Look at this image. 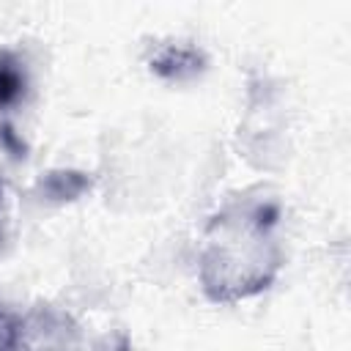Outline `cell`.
<instances>
[{
    "label": "cell",
    "instance_id": "5b68a950",
    "mask_svg": "<svg viewBox=\"0 0 351 351\" xmlns=\"http://www.w3.org/2000/svg\"><path fill=\"white\" fill-rule=\"evenodd\" d=\"M90 184L93 181L80 170H52L38 181V192L52 203H66V200H77L82 192H88Z\"/></svg>",
    "mask_w": 351,
    "mask_h": 351
},
{
    "label": "cell",
    "instance_id": "277c9868",
    "mask_svg": "<svg viewBox=\"0 0 351 351\" xmlns=\"http://www.w3.org/2000/svg\"><path fill=\"white\" fill-rule=\"evenodd\" d=\"M27 85L25 60L11 49H0V112L19 107L27 96Z\"/></svg>",
    "mask_w": 351,
    "mask_h": 351
},
{
    "label": "cell",
    "instance_id": "ba28073f",
    "mask_svg": "<svg viewBox=\"0 0 351 351\" xmlns=\"http://www.w3.org/2000/svg\"><path fill=\"white\" fill-rule=\"evenodd\" d=\"M0 206H3V184H0Z\"/></svg>",
    "mask_w": 351,
    "mask_h": 351
},
{
    "label": "cell",
    "instance_id": "52a82bcc",
    "mask_svg": "<svg viewBox=\"0 0 351 351\" xmlns=\"http://www.w3.org/2000/svg\"><path fill=\"white\" fill-rule=\"evenodd\" d=\"M0 145H3L14 159H22V156H25V143H22V137L14 132L11 123H0Z\"/></svg>",
    "mask_w": 351,
    "mask_h": 351
},
{
    "label": "cell",
    "instance_id": "7a4b0ae2",
    "mask_svg": "<svg viewBox=\"0 0 351 351\" xmlns=\"http://www.w3.org/2000/svg\"><path fill=\"white\" fill-rule=\"evenodd\" d=\"M80 329L74 318L49 304H38L19 315L16 351H77Z\"/></svg>",
    "mask_w": 351,
    "mask_h": 351
},
{
    "label": "cell",
    "instance_id": "3957f363",
    "mask_svg": "<svg viewBox=\"0 0 351 351\" xmlns=\"http://www.w3.org/2000/svg\"><path fill=\"white\" fill-rule=\"evenodd\" d=\"M151 71L167 82H184L197 77L206 69V55L203 49L192 47V44H165L151 60H148Z\"/></svg>",
    "mask_w": 351,
    "mask_h": 351
},
{
    "label": "cell",
    "instance_id": "6da1fadb",
    "mask_svg": "<svg viewBox=\"0 0 351 351\" xmlns=\"http://www.w3.org/2000/svg\"><path fill=\"white\" fill-rule=\"evenodd\" d=\"M277 206H230L206 230L200 280L211 302H239L266 291L280 269Z\"/></svg>",
    "mask_w": 351,
    "mask_h": 351
},
{
    "label": "cell",
    "instance_id": "8992f818",
    "mask_svg": "<svg viewBox=\"0 0 351 351\" xmlns=\"http://www.w3.org/2000/svg\"><path fill=\"white\" fill-rule=\"evenodd\" d=\"M16 335H19V315L0 310V351H16Z\"/></svg>",
    "mask_w": 351,
    "mask_h": 351
}]
</instances>
